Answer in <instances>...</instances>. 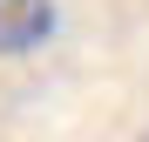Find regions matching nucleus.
I'll return each mask as SVG.
<instances>
[{"label":"nucleus","mask_w":149,"mask_h":142,"mask_svg":"<svg viewBox=\"0 0 149 142\" xmlns=\"http://www.w3.org/2000/svg\"><path fill=\"white\" fill-rule=\"evenodd\" d=\"M142 142H149V135H142Z\"/></svg>","instance_id":"nucleus-2"},{"label":"nucleus","mask_w":149,"mask_h":142,"mask_svg":"<svg viewBox=\"0 0 149 142\" xmlns=\"http://www.w3.org/2000/svg\"><path fill=\"white\" fill-rule=\"evenodd\" d=\"M54 34V0H0V54H27Z\"/></svg>","instance_id":"nucleus-1"}]
</instances>
